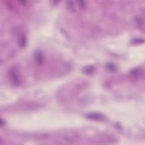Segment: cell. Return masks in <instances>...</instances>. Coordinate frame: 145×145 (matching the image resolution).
Wrapping results in <instances>:
<instances>
[{"label":"cell","instance_id":"cell-1","mask_svg":"<svg viewBox=\"0 0 145 145\" xmlns=\"http://www.w3.org/2000/svg\"><path fill=\"white\" fill-rule=\"evenodd\" d=\"M87 117L88 119H92L95 120H103L104 119V117L102 114H99V113H90L87 114Z\"/></svg>","mask_w":145,"mask_h":145},{"label":"cell","instance_id":"cell-2","mask_svg":"<svg viewBox=\"0 0 145 145\" xmlns=\"http://www.w3.org/2000/svg\"><path fill=\"white\" fill-rule=\"evenodd\" d=\"M35 58L37 62H38L39 64H41V63H42L43 60V56L42 54H41L40 52H38L36 53Z\"/></svg>","mask_w":145,"mask_h":145},{"label":"cell","instance_id":"cell-3","mask_svg":"<svg viewBox=\"0 0 145 145\" xmlns=\"http://www.w3.org/2000/svg\"><path fill=\"white\" fill-rule=\"evenodd\" d=\"M11 77L13 78V81H14V82L18 83V82H19V78H18V76L17 75V73H15V71L14 70H13V71L11 72Z\"/></svg>","mask_w":145,"mask_h":145}]
</instances>
